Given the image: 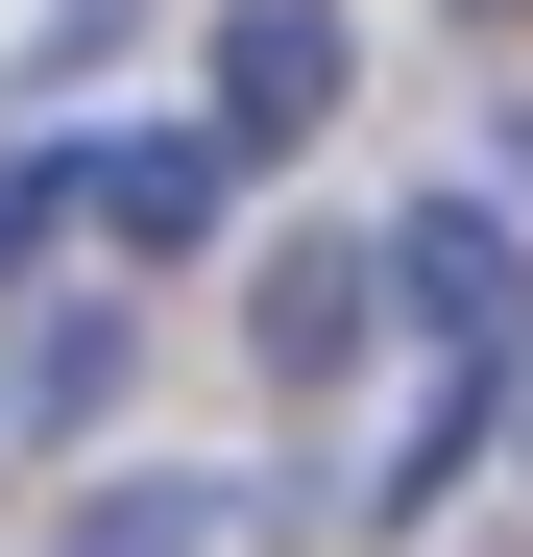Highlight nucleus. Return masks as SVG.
I'll use <instances>...</instances> for the list:
<instances>
[{
    "instance_id": "obj_7",
    "label": "nucleus",
    "mask_w": 533,
    "mask_h": 557,
    "mask_svg": "<svg viewBox=\"0 0 533 557\" xmlns=\"http://www.w3.org/2000/svg\"><path fill=\"white\" fill-rule=\"evenodd\" d=\"M73 195H98V146H0V267H25V243H49Z\"/></svg>"
},
{
    "instance_id": "obj_4",
    "label": "nucleus",
    "mask_w": 533,
    "mask_h": 557,
    "mask_svg": "<svg viewBox=\"0 0 533 557\" xmlns=\"http://www.w3.org/2000/svg\"><path fill=\"white\" fill-rule=\"evenodd\" d=\"M98 388H122V292H73V315H49L25 363H0V436H73Z\"/></svg>"
},
{
    "instance_id": "obj_8",
    "label": "nucleus",
    "mask_w": 533,
    "mask_h": 557,
    "mask_svg": "<svg viewBox=\"0 0 533 557\" xmlns=\"http://www.w3.org/2000/svg\"><path fill=\"white\" fill-rule=\"evenodd\" d=\"M509 436H533V363H509Z\"/></svg>"
},
{
    "instance_id": "obj_6",
    "label": "nucleus",
    "mask_w": 533,
    "mask_h": 557,
    "mask_svg": "<svg viewBox=\"0 0 533 557\" xmlns=\"http://www.w3.org/2000/svg\"><path fill=\"white\" fill-rule=\"evenodd\" d=\"M49 557H219V485H122V509H73Z\"/></svg>"
},
{
    "instance_id": "obj_3",
    "label": "nucleus",
    "mask_w": 533,
    "mask_h": 557,
    "mask_svg": "<svg viewBox=\"0 0 533 557\" xmlns=\"http://www.w3.org/2000/svg\"><path fill=\"white\" fill-rule=\"evenodd\" d=\"M364 292H388V243H292V267H266V292H243V315H266V363H292V388H315V363L364 339Z\"/></svg>"
},
{
    "instance_id": "obj_5",
    "label": "nucleus",
    "mask_w": 533,
    "mask_h": 557,
    "mask_svg": "<svg viewBox=\"0 0 533 557\" xmlns=\"http://www.w3.org/2000/svg\"><path fill=\"white\" fill-rule=\"evenodd\" d=\"M219 195H243V146H98V219L122 243H219Z\"/></svg>"
},
{
    "instance_id": "obj_9",
    "label": "nucleus",
    "mask_w": 533,
    "mask_h": 557,
    "mask_svg": "<svg viewBox=\"0 0 533 557\" xmlns=\"http://www.w3.org/2000/svg\"><path fill=\"white\" fill-rule=\"evenodd\" d=\"M485 25H533V0H485Z\"/></svg>"
},
{
    "instance_id": "obj_1",
    "label": "nucleus",
    "mask_w": 533,
    "mask_h": 557,
    "mask_svg": "<svg viewBox=\"0 0 533 557\" xmlns=\"http://www.w3.org/2000/svg\"><path fill=\"white\" fill-rule=\"evenodd\" d=\"M339 122V0H243L219 25V146L266 170V146H315Z\"/></svg>"
},
{
    "instance_id": "obj_2",
    "label": "nucleus",
    "mask_w": 533,
    "mask_h": 557,
    "mask_svg": "<svg viewBox=\"0 0 533 557\" xmlns=\"http://www.w3.org/2000/svg\"><path fill=\"white\" fill-rule=\"evenodd\" d=\"M388 292H412V339H533V267H509V219L485 195H436V219H388Z\"/></svg>"
}]
</instances>
